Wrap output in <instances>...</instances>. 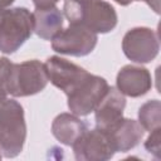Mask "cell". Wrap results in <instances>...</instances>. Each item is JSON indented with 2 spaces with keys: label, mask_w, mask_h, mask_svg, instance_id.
Listing matches in <instances>:
<instances>
[{
  "label": "cell",
  "mask_w": 161,
  "mask_h": 161,
  "mask_svg": "<svg viewBox=\"0 0 161 161\" xmlns=\"http://www.w3.org/2000/svg\"><path fill=\"white\" fill-rule=\"evenodd\" d=\"M63 11L69 24L84 26L96 34L109 33L117 25V13L104 0H65Z\"/></svg>",
  "instance_id": "6da1fadb"
},
{
  "label": "cell",
  "mask_w": 161,
  "mask_h": 161,
  "mask_svg": "<svg viewBox=\"0 0 161 161\" xmlns=\"http://www.w3.org/2000/svg\"><path fill=\"white\" fill-rule=\"evenodd\" d=\"M26 138L23 106L14 99L0 102V152L4 157L18 156Z\"/></svg>",
  "instance_id": "7a4b0ae2"
},
{
  "label": "cell",
  "mask_w": 161,
  "mask_h": 161,
  "mask_svg": "<svg viewBox=\"0 0 161 161\" xmlns=\"http://www.w3.org/2000/svg\"><path fill=\"white\" fill-rule=\"evenodd\" d=\"M34 18L26 8L0 10V52H16L33 34Z\"/></svg>",
  "instance_id": "3957f363"
},
{
  "label": "cell",
  "mask_w": 161,
  "mask_h": 161,
  "mask_svg": "<svg viewBox=\"0 0 161 161\" xmlns=\"http://www.w3.org/2000/svg\"><path fill=\"white\" fill-rule=\"evenodd\" d=\"M49 82L44 63L36 59L13 63L8 79V93L13 97H26L42 92Z\"/></svg>",
  "instance_id": "277c9868"
},
{
  "label": "cell",
  "mask_w": 161,
  "mask_h": 161,
  "mask_svg": "<svg viewBox=\"0 0 161 161\" xmlns=\"http://www.w3.org/2000/svg\"><path fill=\"white\" fill-rule=\"evenodd\" d=\"M109 86L102 77L89 74L68 97V108L75 116H87L96 109Z\"/></svg>",
  "instance_id": "5b68a950"
},
{
  "label": "cell",
  "mask_w": 161,
  "mask_h": 161,
  "mask_svg": "<svg viewBox=\"0 0 161 161\" xmlns=\"http://www.w3.org/2000/svg\"><path fill=\"white\" fill-rule=\"evenodd\" d=\"M122 50L125 55L135 63H150L158 54V36L155 30L150 28H132L122 39Z\"/></svg>",
  "instance_id": "8992f818"
},
{
  "label": "cell",
  "mask_w": 161,
  "mask_h": 161,
  "mask_svg": "<svg viewBox=\"0 0 161 161\" xmlns=\"http://www.w3.org/2000/svg\"><path fill=\"white\" fill-rule=\"evenodd\" d=\"M98 36L89 29L69 24L68 28L62 29L60 33L52 39V48L54 52L73 57H84L93 52L97 45Z\"/></svg>",
  "instance_id": "52a82bcc"
},
{
  "label": "cell",
  "mask_w": 161,
  "mask_h": 161,
  "mask_svg": "<svg viewBox=\"0 0 161 161\" xmlns=\"http://www.w3.org/2000/svg\"><path fill=\"white\" fill-rule=\"evenodd\" d=\"M72 147L78 161H107L116 153L108 133L97 127L86 130Z\"/></svg>",
  "instance_id": "ba28073f"
},
{
  "label": "cell",
  "mask_w": 161,
  "mask_h": 161,
  "mask_svg": "<svg viewBox=\"0 0 161 161\" xmlns=\"http://www.w3.org/2000/svg\"><path fill=\"white\" fill-rule=\"evenodd\" d=\"M44 64L50 83L63 91L67 96L91 74L84 68L57 55L49 57Z\"/></svg>",
  "instance_id": "9c48e42d"
},
{
  "label": "cell",
  "mask_w": 161,
  "mask_h": 161,
  "mask_svg": "<svg viewBox=\"0 0 161 161\" xmlns=\"http://www.w3.org/2000/svg\"><path fill=\"white\" fill-rule=\"evenodd\" d=\"M126 107L125 96L113 87H109L102 101L96 107L94 117L97 128L109 132L123 118V109Z\"/></svg>",
  "instance_id": "30bf717a"
},
{
  "label": "cell",
  "mask_w": 161,
  "mask_h": 161,
  "mask_svg": "<svg viewBox=\"0 0 161 161\" xmlns=\"http://www.w3.org/2000/svg\"><path fill=\"white\" fill-rule=\"evenodd\" d=\"M117 89L128 97H141L146 94L152 87V78L150 72L138 65H125L119 69L116 78Z\"/></svg>",
  "instance_id": "8fae6325"
},
{
  "label": "cell",
  "mask_w": 161,
  "mask_h": 161,
  "mask_svg": "<svg viewBox=\"0 0 161 161\" xmlns=\"http://www.w3.org/2000/svg\"><path fill=\"white\" fill-rule=\"evenodd\" d=\"M143 128L138 121L122 118L108 133L116 152H126L136 147L143 137Z\"/></svg>",
  "instance_id": "7c38bea8"
},
{
  "label": "cell",
  "mask_w": 161,
  "mask_h": 161,
  "mask_svg": "<svg viewBox=\"0 0 161 161\" xmlns=\"http://www.w3.org/2000/svg\"><path fill=\"white\" fill-rule=\"evenodd\" d=\"M86 130V123L73 113H60L52 123L53 136L65 146H72Z\"/></svg>",
  "instance_id": "4fadbf2b"
},
{
  "label": "cell",
  "mask_w": 161,
  "mask_h": 161,
  "mask_svg": "<svg viewBox=\"0 0 161 161\" xmlns=\"http://www.w3.org/2000/svg\"><path fill=\"white\" fill-rule=\"evenodd\" d=\"M33 18L34 33L44 40H52L63 28V14L55 6L48 9H35Z\"/></svg>",
  "instance_id": "5bb4252c"
},
{
  "label": "cell",
  "mask_w": 161,
  "mask_h": 161,
  "mask_svg": "<svg viewBox=\"0 0 161 161\" xmlns=\"http://www.w3.org/2000/svg\"><path fill=\"white\" fill-rule=\"evenodd\" d=\"M138 123L143 130L151 132L161 125V103L158 99H151L143 103L138 109Z\"/></svg>",
  "instance_id": "9a60e30c"
},
{
  "label": "cell",
  "mask_w": 161,
  "mask_h": 161,
  "mask_svg": "<svg viewBox=\"0 0 161 161\" xmlns=\"http://www.w3.org/2000/svg\"><path fill=\"white\" fill-rule=\"evenodd\" d=\"M11 67H13V63L8 58L5 57L0 58V102L6 99L9 94L8 93V79L10 75Z\"/></svg>",
  "instance_id": "2e32d148"
},
{
  "label": "cell",
  "mask_w": 161,
  "mask_h": 161,
  "mask_svg": "<svg viewBox=\"0 0 161 161\" xmlns=\"http://www.w3.org/2000/svg\"><path fill=\"white\" fill-rule=\"evenodd\" d=\"M145 148L150 153H152L156 158H160V151H161V128L160 127L151 131L150 136L145 142Z\"/></svg>",
  "instance_id": "e0dca14e"
},
{
  "label": "cell",
  "mask_w": 161,
  "mask_h": 161,
  "mask_svg": "<svg viewBox=\"0 0 161 161\" xmlns=\"http://www.w3.org/2000/svg\"><path fill=\"white\" fill-rule=\"evenodd\" d=\"M59 0H33L35 9H48L57 5Z\"/></svg>",
  "instance_id": "ac0fdd59"
},
{
  "label": "cell",
  "mask_w": 161,
  "mask_h": 161,
  "mask_svg": "<svg viewBox=\"0 0 161 161\" xmlns=\"http://www.w3.org/2000/svg\"><path fill=\"white\" fill-rule=\"evenodd\" d=\"M136 1H145L156 14L160 13V0H136Z\"/></svg>",
  "instance_id": "d6986e66"
},
{
  "label": "cell",
  "mask_w": 161,
  "mask_h": 161,
  "mask_svg": "<svg viewBox=\"0 0 161 161\" xmlns=\"http://www.w3.org/2000/svg\"><path fill=\"white\" fill-rule=\"evenodd\" d=\"M15 0H0V10L6 9L8 6H10Z\"/></svg>",
  "instance_id": "ffe728a7"
},
{
  "label": "cell",
  "mask_w": 161,
  "mask_h": 161,
  "mask_svg": "<svg viewBox=\"0 0 161 161\" xmlns=\"http://www.w3.org/2000/svg\"><path fill=\"white\" fill-rule=\"evenodd\" d=\"M117 4H119V5H122V6H126V5H130L133 0H114Z\"/></svg>",
  "instance_id": "44dd1931"
},
{
  "label": "cell",
  "mask_w": 161,
  "mask_h": 161,
  "mask_svg": "<svg viewBox=\"0 0 161 161\" xmlns=\"http://www.w3.org/2000/svg\"><path fill=\"white\" fill-rule=\"evenodd\" d=\"M1 156H3V155H1V152H0V158H1Z\"/></svg>",
  "instance_id": "7402d4cb"
}]
</instances>
